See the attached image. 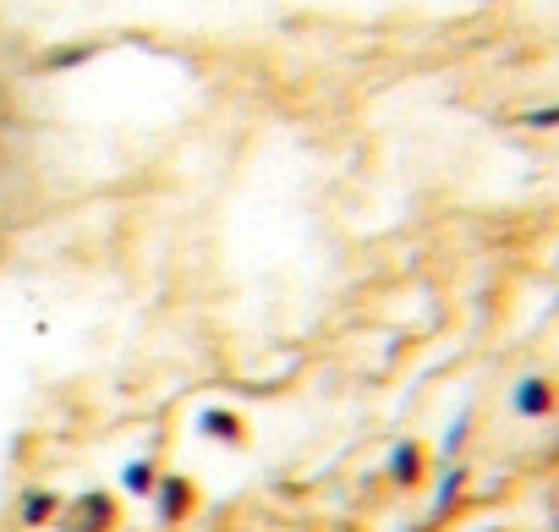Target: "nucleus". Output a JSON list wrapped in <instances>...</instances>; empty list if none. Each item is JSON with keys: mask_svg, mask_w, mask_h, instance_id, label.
Instances as JSON below:
<instances>
[{"mask_svg": "<svg viewBox=\"0 0 559 532\" xmlns=\"http://www.w3.org/2000/svg\"><path fill=\"white\" fill-rule=\"evenodd\" d=\"M466 434H472V412H461V417L444 428V445H439V456H450V461H455V456L466 450Z\"/></svg>", "mask_w": 559, "mask_h": 532, "instance_id": "nucleus-10", "label": "nucleus"}, {"mask_svg": "<svg viewBox=\"0 0 559 532\" xmlns=\"http://www.w3.org/2000/svg\"><path fill=\"white\" fill-rule=\"evenodd\" d=\"M94 56V45H61V50H50V56H39V72H67V67H78V61H88Z\"/></svg>", "mask_w": 559, "mask_h": 532, "instance_id": "nucleus-9", "label": "nucleus"}, {"mask_svg": "<svg viewBox=\"0 0 559 532\" xmlns=\"http://www.w3.org/2000/svg\"><path fill=\"white\" fill-rule=\"evenodd\" d=\"M116 527V499L105 488H88L72 510H61V532H110Z\"/></svg>", "mask_w": 559, "mask_h": 532, "instance_id": "nucleus-2", "label": "nucleus"}, {"mask_svg": "<svg viewBox=\"0 0 559 532\" xmlns=\"http://www.w3.org/2000/svg\"><path fill=\"white\" fill-rule=\"evenodd\" d=\"M198 428H203V439H219V445H247V423H241L230 406H209V412L198 417Z\"/></svg>", "mask_w": 559, "mask_h": 532, "instance_id": "nucleus-6", "label": "nucleus"}, {"mask_svg": "<svg viewBox=\"0 0 559 532\" xmlns=\"http://www.w3.org/2000/svg\"><path fill=\"white\" fill-rule=\"evenodd\" d=\"M154 483H159V472H154V466H148L143 456L121 466V488H127L132 499H148V494H154Z\"/></svg>", "mask_w": 559, "mask_h": 532, "instance_id": "nucleus-8", "label": "nucleus"}, {"mask_svg": "<svg viewBox=\"0 0 559 532\" xmlns=\"http://www.w3.org/2000/svg\"><path fill=\"white\" fill-rule=\"evenodd\" d=\"M466 477H472V472H466L461 461L439 472V494H433V516H450V505L461 499V488H466Z\"/></svg>", "mask_w": 559, "mask_h": 532, "instance_id": "nucleus-7", "label": "nucleus"}, {"mask_svg": "<svg viewBox=\"0 0 559 532\" xmlns=\"http://www.w3.org/2000/svg\"><path fill=\"white\" fill-rule=\"evenodd\" d=\"M510 406H515V417L543 423V417H554V412H559V385H554L548 374H526V379H515Z\"/></svg>", "mask_w": 559, "mask_h": 532, "instance_id": "nucleus-1", "label": "nucleus"}, {"mask_svg": "<svg viewBox=\"0 0 559 532\" xmlns=\"http://www.w3.org/2000/svg\"><path fill=\"white\" fill-rule=\"evenodd\" d=\"M521 127H537V132H548V127H559V105H543V110H526V116H521Z\"/></svg>", "mask_w": 559, "mask_h": 532, "instance_id": "nucleus-11", "label": "nucleus"}, {"mask_svg": "<svg viewBox=\"0 0 559 532\" xmlns=\"http://www.w3.org/2000/svg\"><path fill=\"white\" fill-rule=\"evenodd\" d=\"M384 472H390L395 488H417V483L428 477V445H423V439H401V445H390Z\"/></svg>", "mask_w": 559, "mask_h": 532, "instance_id": "nucleus-3", "label": "nucleus"}, {"mask_svg": "<svg viewBox=\"0 0 559 532\" xmlns=\"http://www.w3.org/2000/svg\"><path fill=\"white\" fill-rule=\"evenodd\" d=\"M61 510H67V505H61L56 488H28L23 505H17V521H23V527H50V521H61Z\"/></svg>", "mask_w": 559, "mask_h": 532, "instance_id": "nucleus-5", "label": "nucleus"}, {"mask_svg": "<svg viewBox=\"0 0 559 532\" xmlns=\"http://www.w3.org/2000/svg\"><path fill=\"white\" fill-rule=\"evenodd\" d=\"M154 499H159V521H187L198 510V488L181 477V472H165L154 483Z\"/></svg>", "mask_w": 559, "mask_h": 532, "instance_id": "nucleus-4", "label": "nucleus"}]
</instances>
